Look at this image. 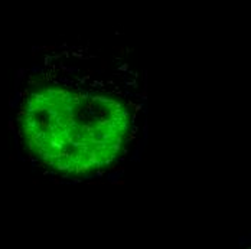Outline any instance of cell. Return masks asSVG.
Returning a JSON list of instances; mask_svg holds the SVG:
<instances>
[{
  "mask_svg": "<svg viewBox=\"0 0 251 249\" xmlns=\"http://www.w3.org/2000/svg\"><path fill=\"white\" fill-rule=\"evenodd\" d=\"M130 76L127 64H75L73 48L52 50L18 101V131L30 157L74 179L119 166L142 130V90Z\"/></svg>",
  "mask_w": 251,
  "mask_h": 249,
  "instance_id": "1",
  "label": "cell"
}]
</instances>
